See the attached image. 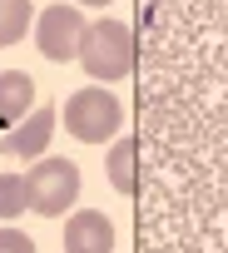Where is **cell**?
I'll list each match as a JSON object with an SVG mask.
<instances>
[{
	"label": "cell",
	"instance_id": "6da1fadb",
	"mask_svg": "<svg viewBox=\"0 0 228 253\" xmlns=\"http://www.w3.org/2000/svg\"><path fill=\"white\" fill-rule=\"evenodd\" d=\"M79 65L94 84H114V80H124L134 70V30L124 20H89L84 40H79Z\"/></svg>",
	"mask_w": 228,
	"mask_h": 253
},
{
	"label": "cell",
	"instance_id": "7a4b0ae2",
	"mask_svg": "<svg viewBox=\"0 0 228 253\" xmlns=\"http://www.w3.org/2000/svg\"><path fill=\"white\" fill-rule=\"evenodd\" d=\"M60 114H65L70 134H75L79 144H109L114 129H124V109H119V99H114L109 89H99V84L75 89V94L65 99Z\"/></svg>",
	"mask_w": 228,
	"mask_h": 253
},
{
	"label": "cell",
	"instance_id": "3957f363",
	"mask_svg": "<svg viewBox=\"0 0 228 253\" xmlns=\"http://www.w3.org/2000/svg\"><path fill=\"white\" fill-rule=\"evenodd\" d=\"M25 189H30V213H45V218H60L75 209L79 199V169L70 159H35V169L25 174Z\"/></svg>",
	"mask_w": 228,
	"mask_h": 253
},
{
	"label": "cell",
	"instance_id": "277c9868",
	"mask_svg": "<svg viewBox=\"0 0 228 253\" xmlns=\"http://www.w3.org/2000/svg\"><path fill=\"white\" fill-rule=\"evenodd\" d=\"M84 30H89L84 10H75V5H45L40 20H35V45H40L45 60L70 65V60H79V40H84Z\"/></svg>",
	"mask_w": 228,
	"mask_h": 253
},
{
	"label": "cell",
	"instance_id": "5b68a950",
	"mask_svg": "<svg viewBox=\"0 0 228 253\" xmlns=\"http://www.w3.org/2000/svg\"><path fill=\"white\" fill-rule=\"evenodd\" d=\"M55 119H60V109L35 104L20 124H10V129L0 134V154H10V159H45L50 134H55Z\"/></svg>",
	"mask_w": 228,
	"mask_h": 253
},
{
	"label": "cell",
	"instance_id": "8992f818",
	"mask_svg": "<svg viewBox=\"0 0 228 253\" xmlns=\"http://www.w3.org/2000/svg\"><path fill=\"white\" fill-rule=\"evenodd\" d=\"M65 253H114V223L99 209H79L65 223Z\"/></svg>",
	"mask_w": 228,
	"mask_h": 253
},
{
	"label": "cell",
	"instance_id": "52a82bcc",
	"mask_svg": "<svg viewBox=\"0 0 228 253\" xmlns=\"http://www.w3.org/2000/svg\"><path fill=\"white\" fill-rule=\"evenodd\" d=\"M139 144L129 139V134H119V139H114L109 144V159H104V179H109V189L114 194H139Z\"/></svg>",
	"mask_w": 228,
	"mask_h": 253
},
{
	"label": "cell",
	"instance_id": "ba28073f",
	"mask_svg": "<svg viewBox=\"0 0 228 253\" xmlns=\"http://www.w3.org/2000/svg\"><path fill=\"white\" fill-rule=\"evenodd\" d=\"M35 109V80L25 70H5L0 75V129L5 124H20Z\"/></svg>",
	"mask_w": 228,
	"mask_h": 253
},
{
	"label": "cell",
	"instance_id": "9c48e42d",
	"mask_svg": "<svg viewBox=\"0 0 228 253\" xmlns=\"http://www.w3.org/2000/svg\"><path fill=\"white\" fill-rule=\"evenodd\" d=\"M35 20V5L30 0H0V45H20L25 30Z\"/></svg>",
	"mask_w": 228,
	"mask_h": 253
},
{
	"label": "cell",
	"instance_id": "30bf717a",
	"mask_svg": "<svg viewBox=\"0 0 228 253\" xmlns=\"http://www.w3.org/2000/svg\"><path fill=\"white\" fill-rule=\"evenodd\" d=\"M20 213H30L25 174H0V218H20Z\"/></svg>",
	"mask_w": 228,
	"mask_h": 253
},
{
	"label": "cell",
	"instance_id": "8fae6325",
	"mask_svg": "<svg viewBox=\"0 0 228 253\" xmlns=\"http://www.w3.org/2000/svg\"><path fill=\"white\" fill-rule=\"evenodd\" d=\"M0 253H35V243L20 228H0Z\"/></svg>",
	"mask_w": 228,
	"mask_h": 253
},
{
	"label": "cell",
	"instance_id": "7c38bea8",
	"mask_svg": "<svg viewBox=\"0 0 228 253\" xmlns=\"http://www.w3.org/2000/svg\"><path fill=\"white\" fill-rule=\"evenodd\" d=\"M75 5H89V10H104V5H114V0H75Z\"/></svg>",
	"mask_w": 228,
	"mask_h": 253
}]
</instances>
